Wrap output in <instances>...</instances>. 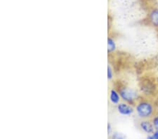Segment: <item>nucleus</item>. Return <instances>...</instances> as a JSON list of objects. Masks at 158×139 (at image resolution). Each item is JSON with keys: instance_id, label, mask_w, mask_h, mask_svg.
I'll use <instances>...</instances> for the list:
<instances>
[{"instance_id": "f257e3e1", "label": "nucleus", "mask_w": 158, "mask_h": 139, "mask_svg": "<svg viewBox=\"0 0 158 139\" xmlns=\"http://www.w3.org/2000/svg\"><path fill=\"white\" fill-rule=\"evenodd\" d=\"M137 115L140 118L148 119L153 115L155 108L153 105L148 101H141L136 106Z\"/></svg>"}, {"instance_id": "f03ea898", "label": "nucleus", "mask_w": 158, "mask_h": 139, "mask_svg": "<svg viewBox=\"0 0 158 139\" xmlns=\"http://www.w3.org/2000/svg\"><path fill=\"white\" fill-rule=\"evenodd\" d=\"M120 97L127 103L132 104L138 98V93L132 88L128 87H122L119 89Z\"/></svg>"}, {"instance_id": "7ed1b4c3", "label": "nucleus", "mask_w": 158, "mask_h": 139, "mask_svg": "<svg viewBox=\"0 0 158 139\" xmlns=\"http://www.w3.org/2000/svg\"><path fill=\"white\" fill-rule=\"evenodd\" d=\"M117 110H118V112L120 114V115L124 116L131 115L134 111L132 106L124 103H119L118 105H117Z\"/></svg>"}, {"instance_id": "20e7f679", "label": "nucleus", "mask_w": 158, "mask_h": 139, "mask_svg": "<svg viewBox=\"0 0 158 139\" xmlns=\"http://www.w3.org/2000/svg\"><path fill=\"white\" fill-rule=\"evenodd\" d=\"M139 127L141 129V131L149 135L153 133L154 131H155V129L154 127V125L152 122L146 120H141V122H139Z\"/></svg>"}, {"instance_id": "39448f33", "label": "nucleus", "mask_w": 158, "mask_h": 139, "mask_svg": "<svg viewBox=\"0 0 158 139\" xmlns=\"http://www.w3.org/2000/svg\"><path fill=\"white\" fill-rule=\"evenodd\" d=\"M120 95L118 91L115 89H111L110 92V102L114 105H118L120 100Z\"/></svg>"}, {"instance_id": "423d86ee", "label": "nucleus", "mask_w": 158, "mask_h": 139, "mask_svg": "<svg viewBox=\"0 0 158 139\" xmlns=\"http://www.w3.org/2000/svg\"><path fill=\"white\" fill-rule=\"evenodd\" d=\"M150 20L152 24L155 27H158V9L152 10L150 14Z\"/></svg>"}, {"instance_id": "0eeeda50", "label": "nucleus", "mask_w": 158, "mask_h": 139, "mask_svg": "<svg viewBox=\"0 0 158 139\" xmlns=\"http://www.w3.org/2000/svg\"><path fill=\"white\" fill-rule=\"evenodd\" d=\"M116 49V44L114 40L111 37L108 39V53L113 52Z\"/></svg>"}, {"instance_id": "6e6552de", "label": "nucleus", "mask_w": 158, "mask_h": 139, "mask_svg": "<svg viewBox=\"0 0 158 139\" xmlns=\"http://www.w3.org/2000/svg\"><path fill=\"white\" fill-rule=\"evenodd\" d=\"M113 77V71L111 67L108 65V80H111Z\"/></svg>"}, {"instance_id": "1a4fd4ad", "label": "nucleus", "mask_w": 158, "mask_h": 139, "mask_svg": "<svg viewBox=\"0 0 158 139\" xmlns=\"http://www.w3.org/2000/svg\"><path fill=\"white\" fill-rule=\"evenodd\" d=\"M152 122L153 124L155 130H158V115L155 116V117L152 118Z\"/></svg>"}, {"instance_id": "9d476101", "label": "nucleus", "mask_w": 158, "mask_h": 139, "mask_svg": "<svg viewBox=\"0 0 158 139\" xmlns=\"http://www.w3.org/2000/svg\"><path fill=\"white\" fill-rule=\"evenodd\" d=\"M148 138L149 139H158V130H155L153 133L148 136Z\"/></svg>"}, {"instance_id": "9b49d317", "label": "nucleus", "mask_w": 158, "mask_h": 139, "mask_svg": "<svg viewBox=\"0 0 158 139\" xmlns=\"http://www.w3.org/2000/svg\"><path fill=\"white\" fill-rule=\"evenodd\" d=\"M111 131H112L111 125H110V124L108 123V135H110L111 133Z\"/></svg>"}, {"instance_id": "f8f14e48", "label": "nucleus", "mask_w": 158, "mask_h": 139, "mask_svg": "<svg viewBox=\"0 0 158 139\" xmlns=\"http://www.w3.org/2000/svg\"><path fill=\"white\" fill-rule=\"evenodd\" d=\"M157 110H158V103H157Z\"/></svg>"}]
</instances>
